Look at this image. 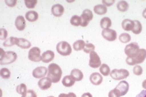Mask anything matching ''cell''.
Masks as SVG:
<instances>
[{
	"mask_svg": "<svg viewBox=\"0 0 146 97\" xmlns=\"http://www.w3.org/2000/svg\"><path fill=\"white\" fill-rule=\"evenodd\" d=\"M47 77L52 80L53 83H58L61 79L62 71L59 65L56 63H51L48 66Z\"/></svg>",
	"mask_w": 146,
	"mask_h": 97,
	"instance_id": "obj_1",
	"label": "cell"
},
{
	"mask_svg": "<svg viewBox=\"0 0 146 97\" xmlns=\"http://www.w3.org/2000/svg\"><path fill=\"white\" fill-rule=\"evenodd\" d=\"M146 58V50L144 49H140L139 51L133 57H127L126 59V63L129 65H135L141 63L145 61Z\"/></svg>",
	"mask_w": 146,
	"mask_h": 97,
	"instance_id": "obj_2",
	"label": "cell"
},
{
	"mask_svg": "<svg viewBox=\"0 0 146 97\" xmlns=\"http://www.w3.org/2000/svg\"><path fill=\"white\" fill-rule=\"evenodd\" d=\"M56 50L61 55L68 56L72 53V48L70 45L66 41H61L57 44Z\"/></svg>",
	"mask_w": 146,
	"mask_h": 97,
	"instance_id": "obj_3",
	"label": "cell"
},
{
	"mask_svg": "<svg viewBox=\"0 0 146 97\" xmlns=\"http://www.w3.org/2000/svg\"><path fill=\"white\" fill-rule=\"evenodd\" d=\"M129 76V71L125 69H114L110 72V76L114 80H121L126 79Z\"/></svg>",
	"mask_w": 146,
	"mask_h": 97,
	"instance_id": "obj_4",
	"label": "cell"
},
{
	"mask_svg": "<svg viewBox=\"0 0 146 97\" xmlns=\"http://www.w3.org/2000/svg\"><path fill=\"white\" fill-rule=\"evenodd\" d=\"M17 59V54L13 51H7L5 53L4 55L1 57L0 64L1 65H8V64L14 63Z\"/></svg>",
	"mask_w": 146,
	"mask_h": 97,
	"instance_id": "obj_5",
	"label": "cell"
},
{
	"mask_svg": "<svg viewBox=\"0 0 146 97\" xmlns=\"http://www.w3.org/2000/svg\"><path fill=\"white\" fill-rule=\"evenodd\" d=\"M93 18H94V14L89 9H86L82 13L81 18V26L83 27L87 26L89 24V22L92 20Z\"/></svg>",
	"mask_w": 146,
	"mask_h": 97,
	"instance_id": "obj_6",
	"label": "cell"
},
{
	"mask_svg": "<svg viewBox=\"0 0 146 97\" xmlns=\"http://www.w3.org/2000/svg\"><path fill=\"white\" fill-rule=\"evenodd\" d=\"M29 59L34 62H39L41 61V50L38 47H33L29 52Z\"/></svg>",
	"mask_w": 146,
	"mask_h": 97,
	"instance_id": "obj_7",
	"label": "cell"
},
{
	"mask_svg": "<svg viewBox=\"0 0 146 97\" xmlns=\"http://www.w3.org/2000/svg\"><path fill=\"white\" fill-rule=\"evenodd\" d=\"M89 65L92 68H98L102 65L100 57L95 51L90 53V59H89Z\"/></svg>",
	"mask_w": 146,
	"mask_h": 97,
	"instance_id": "obj_8",
	"label": "cell"
},
{
	"mask_svg": "<svg viewBox=\"0 0 146 97\" xmlns=\"http://www.w3.org/2000/svg\"><path fill=\"white\" fill-rule=\"evenodd\" d=\"M139 46L137 43H131L125 47V53L128 57H133L139 51Z\"/></svg>",
	"mask_w": 146,
	"mask_h": 97,
	"instance_id": "obj_9",
	"label": "cell"
},
{
	"mask_svg": "<svg viewBox=\"0 0 146 97\" xmlns=\"http://www.w3.org/2000/svg\"><path fill=\"white\" fill-rule=\"evenodd\" d=\"M102 35L103 38L108 41H114L117 38V33L116 31L110 28L102 30Z\"/></svg>",
	"mask_w": 146,
	"mask_h": 97,
	"instance_id": "obj_10",
	"label": "cell"
},
{
	"mask_svg": "<svg viewBox=\"0 0 146 97\" xmlns=\"http://www.w3.org/2000/svg\"><path fill=\"white\" fill-rule=\"evenodd\" d=\"M48 72V69L45 67H38L33 71V76L35 78H44Z\"/></svg>",
	"mask_w": 146,
	"mask_h": 97,
	"instance_id": "obj_11",
	"label": "cell"
},
{
	"mask_svg": "<svg viewBox=\"0 0 146 97\" xmlns=\"http://www.w3.org/2000/svg\"><path fill=\"white\" fill-rule=\"evenodd\" d=\"M52 80L48 77H44L38 82V86L41 90H45L49 89L52 86Z\"/></svg>",
	"mask_w": 146,
	"mask_h": 97,
	"instance_id": "obj_12",
	"label": "cell"
},
{
	"mask_svg": "<svg viewBox=\"0 0 146 97\" xmlns=\"http://www.w3.org/2000/svg\"><path fill=\"white\" fill-rule=\"evenodd\" d=\"M116 88L119 90V92L121 94V96L125 95L128 92L129 90V84L127 81H121L119 82V84L116 86Z\"/></svg>",
	"mask_w": 146,
	"mask_h": 97,
	"instance_id": "obj_13",
	"label": "cell"
},
{
	"mask_svg": "<svg viewBox=\"0 0 146 97\" xmlns=\"http://www.w3.org/2000/svg\"><path fill=\"white\" fill-rule=\"evenodd\" d=\"M64 12V8L61 4H55L52 7V13L56 17H60Z\"/></svg>",
	"mask_w": 146,
	"mask_h": 97,
	"instance_id": "obj_14",
	"label": "cell"
},
{
	"mask_svg": "<svg viewBox=\"0 0 146 97\" xmlns=\"http://www.w3.org/2000/svg\"><path fill=\"white\" fill-rule=\"evenodd\" d=\"M90 82L95 86L101 84L103 82V77L99 73H93L90 76Z\"/></svg>",
	"mask_w": 146,
	"mask_h": 97,
	"instance_id": "obj_15",
	"label": "cell"
},
{
	"mask_svg": "<svg viewBox=\"0 0 146 97\" xmlns=\"http://www.w3.org/2000/svg\"><path fill=\"white\" fill-rule=\"evenodd\" d=\"M15 26L18 30L23 31L26 27V22L25 18L22 16H18L15 20Z\"/></svg>",
	"mask_w": 146,
	"mask_h": 97,
	"instance_id": "obj_16",
	"label": "cell"
},
{
	"mask_svg": "<svg viewBox=\"0 0 146 97\" xmlns=\"http://www.w3.org/2000/svg\"><path fill=\"white\" fill-rule=\"evenodd\" d=\"M55 57V53L52 51H47L41 55V61L44 63H49L52 61Z\"/></svg>",
	"mask_w": 146,
	"mask_h": 97,
	"instance_id": "obj_17",
	"label": "cell"
},
{
	"mask_svg": "<svg viewBox=\"0 0 146 97\" xmlns=\"http://www.w3.org/2000/svg\"><path fill=\"white\" fill-rule=\"evenodd\" d=\"M16 45L18 47H19L21 49H29L31 47V43L29 42L28 40L25 39L23 38H18L17 42H16Z\"/></svg>",
	"mask_w": 146,
	"mask_h": 97,
	"instance_id": "obj_18",
	"label": "cell"
},
{
	"mask_svg": "<svg viewBox=\"0 0 146 97\" xmlns=\"http://www.w3.org/2000/svg\"><path fill=\"white\" fill-rule=\"evenodd\" d=\"M25 18L29 22H33L37 20L39 15H38V13L35 11H29L25 14Z\"/></svg>",
	"mask_w": 146,
	"mask_h": 97,
	"instance_id": "obj_19",
	"label": "cell"
},
{
	"mask_svg": "<svg viewBox=\"0 0 146 97\" xmlns=\"http://www.w3.org/2000/svg\"><path fill=\"white\" fill-rule=\"evenodd\" d=\"M71 76L74 78V80L76 82L81 81L83 78V74L81 70L78 69H74L71 71Z\"/></svg>",
	"mask_w": 146,
	"mask_h": 97,
	"instance_id": "obj_20",
	"label": "cell"
},
{
	"mask_svg": "<svg viewBox=\"0 0 146 97\" xmlns=\"http://www.w3.org/2000/svg\"><path fill=\"white\" fill-rule=\"evenodd\" d=\"M122 27L126 31L132 30L134 27V21L130 19L124 20L122 22Z\"/></svg>",
	"mask_w": 146,
	"mask_h": 97,
	"instance_id": "obj_21",
	"label": "cell"
},
{
	"mask_svg": "<svg viewBox=\"0 0 146 97\" xmlns=\"http://www.w3.org/2000/svg\"><path fill=\"white\" fill-rule=\"evenodd\" d=\"M62 84L66 87H71L75 83V80L71 76H66L62 79Z\"/></svg>",
	"mask_w": 146,
	"mask_h": 97,
	"instance_id": "obj_22",
	"label": "cell"
},
{
	"mask_svg": "<svg viewBox=\"0 0 146 97\" xmlns=\"http://www.w3.org/2000/svg\"><path fill=\"white\" fill-rule=\"evenodd\" d=\"M94 12L98 15H104L107 13V7L104 5H97L94 8Z\"/></svg>",
	"mask_w": 146,
	"mask_h": 97,
	"instance_id": "obj_23",
	"label": "cell"
},
{
	"mask_svg": "<svg viewBox=\"0 0 146 97\" xmlns=\"http://www.w3.org/2000/svg\"><path fill=\"white\" fill-rule=\"evenodd\" d=\"M111 26H112V21L108 17L103 18L100 21V26L104 30L110 28Z\"/></svg>",
	"mask_w": 146,
	"mask_h": 97,
	"instance_id": "obj_24",
	"label": "cell"
},
{
	"mask_svg": "<svg viewBox=\"0 0 146 97\" xmlns=\"http://www.w3.org/2000/svg\"><path fill=\"white\" fill-rule=\"evenodd\" d=\"M117 9L122 12H127L128 9H129V4H128V3L126 1L122 0V1H120L118 2Z\"/></svg>",
	"mask_w": 146,
	"mask_h": 97,
	"instance_id": "obj_25",
	"label": "cell"
},
{
	"mask_svg": "<svg viewBox=\"0 0 146 97\" xmlns=\"http://www.w3.org/2000/svg\"><path fill=\"white\" fill-rule=\"evenodd\" d=\"M85 46V43L83 40H78L73 43V49L75 51H81L83 50L84 47Z\"/></svg>",
	"mask_w": 146,
	"mask_h": 97,
	"instance_id": "obj_26",
	"label": "cell"
},
{
	"mask_svg": "<svg viewBox=\"0 0 146 97\" xmlns=\"http://www.w3.org/2000/svg\"><path fill=\"white\" fill-rule=\"evenodd\" d=\"M18 38L14 37V36H11V37L7 38L3 43V45L4 47H12L13 45H16V42H17Z\"/></svg>",
	"mask_w": 146,
	"mask_h": 97,
	"instance_id": "obj_27",
	"label": "cell"
},
{
	"mask_svg": "<svg viewBox=\"0 0 146 97\" xmlns=\"http://www.w3.org/2000/svg\"><path fill=\"white\" fill-rule=\"evenodd\" d=\"M133 32L135 34H139L142 31V25L139 20H134V27L133 28Z\"/></svg>",
	"mask_w": 146,
	"mask_h": 97,
	"instance_id": "obj_28",
	"label": "cell"
},
{
	"mask_svg": "<svg viewBox=\"0 0 146 97\" xmlns=\"http://www.w3.org/2000/svg\"><path fill=\"white\" fill-rule=\"evenodd\" d=\"M100 72L103 76H108L110 74V67L107 64L104 63L100 66Z\"/></svg>",
	"mask_w": 146,
	"mask_h": 97,
	"instance_id": "obj_29",
	"label": "cell"
},
{
	"mask_svg": "<svg viewBox=\"0 0 146 97\" xmlns=\"http://www.w3.org/2000/svg\"><path fill=\"white\" fill-rule=\"evenodd\" d=\"M70 24L74 26H78L81 24V16L74 15L70 18Z\"/></svg>",
	"mask_w": 146,
	"mask_h": 97,
	"instance_id": "obj_30",
	"label": "cell"
},
{
	"mask_svg": "<svg viewBox=\"0 0 146 97\" xmlns=\"http://www.w3.org/2000/svg\"><path fill=\"white\" fill-rule=\"evenodd\" d=\"M131 37L130 34L128 33H122L119 36V41L123 43H127L130 42Z\"/></svg>",
	"mask_w": 146,
	"mask_h": 97,
	"instance_id": "obj_31",
	"label": "cell"
},
{
	"mask_svg": "<svg viewBox=\"0 0 146 97\" xmlns=\"http://www.w3.org/2000/svg\"><path fill=\"white\" fill-rule=\"evenodd\" d=\"M0 76L3 79H8L10 78L11 73L8 68H2L0 70Z\"/></svg>",
	"mask_w": 146,
	"mask_h": 97,
	"instance_id": "obj_32",
	"label": "cell"
},
{
	"mask_svg": "<svg viewBox=\"0 0 146 97\" xmlns=\"http://www.w3.org/2000/svg\"><path fill=\"white\" fill-rule=\"evenodd\" d=\"M16 92H17L19 94L24 95L26 94L27 92V86L25 84H21L20 85H18V86H16Z\"/></svg>",
	"mask_w": 146,
	"mask_h": 97,
	"instance_id": "obj_33",
	"label": "cell"
},
{
	"mask_svg": "<svg viewBox=\"0 0 146 97\" xmlns=\"http://www.w3.org/2000/svg\"><path fill=\"white\" fill-rule=\"evenodd\" d=\"M95 48H96L95 45H93L92 43H87L85 44V46L84 47L83 51L86 53H90L92 51H94Z\"/></svg>",
	"mask_w": 146,
	"mask_h": 97,
	"instance_id": "obj_34",
	"label": "cell"
},
{
	"mask_svg": "<svg viewBox=\"0 0 146 97\" xmlns=\"http://www.w3.org/2000/svg\"><path fill=\"white\" fill-rule=\"evenodd\" d=\"M25 3L29 9H33L35 7L36 4L37 3V1L36 0H26Z\"/></svg>",
	"mask_w": 146,
	"mask_h": 97,
	"instance_id": "obj_35",
	"label": "cell"
},
{
	"mask_svg": "<svg viewBox=\"0 0 146 97\" xmlns=\"http://www.w3.org/2000/svg\"><path fill=\"white\" fill-rule=\"evenodd\" d=\"M121 96V94L119 92V90H118L117 89L115 88L114 89L110 91L108 93V97H120Z\"/></svg>",
	"mask_w": 146,
	"mask_h": 97,
	"instance_id": "obj_36",
	"label": "cell"
},
{
	"mask_svg": "<svg viewBox=\"0 0 146 97\" xmlns=\"http://www.w3.org/2000/svg\"><path fill=\"white\" fill-rule=\"evenodd\" d=\"M133 74L136 76H141L143 74V69L140 65H137L133 68Z\"/></svg>",
	"mask_w": 146,
	"mask_h": 97,
	"instance_id": "obj_37",
	"label": "cell"
},
{
	"mask_svg": "<svg viewBox=\"0 0 146 97\" xmlns=\"http://www.w3.org/2000/svg\"><path fill=\"white\" fill-rule=\"evenodd\" d=\"M22 97H37L36 92L33 90H27L26 94L22 96Z\"/></svg>",
	"mask_w": 146,
	"mask_h": 97,
	"instance_id": "obj_38",
	"label": "cell"
},
{
	"mask_svg": "<svg viewBox=\"0 0 146 97\" xmlns=\"http://www.w3.org/2000/svg\"><path fill=\"white\" fill-rule=\"evenodd\" d=\"M8 36V32L4 28L0 29V39L5 40Z\"/></svg>",
	"mask_w": 146,
	"mask_h": 97,
	"instance_id": "obj_39",
	"label": "cell"
},
{
	"mask_svg": "<svg viewBox=\"0 0 146 97\" xmlns=\"http://www.w3.org/2000/svg\"><path fill=\"white\" fill-rule=\"evenodd\" d=\"M115 2V0H103L102 1V3H103V5H106V6H111L114 4Z\"/></svg>",
	"mask_w": 146,
	"mask_h": 97,
	"instance_id": "obj_40",
	"label": "cell"
},
{
	"mask_svg": "<svg viewBox=\"0 0 146 97\" xmlns=\"http://www.w3.org/2000/svg\"><path fill=\"white\" fill-rule=\"evenodd\" d=\"M5 2L9 7H14L16 4V1L15 0H5Z\"/></svg>",
	"mask_w": 146,
	"mask_h": 97,
	"instance_id": "obj_41",
	"label": "cell"
},
{
	"mask_svg": "<svg viewBox=\"0 0 146 97\" xmlns=\"http://www.w3.org/2000/svg\"><path fill=\"white\" fill-rule=\"evenodd\" d=\"M58 97H76V94L73 92H69L68 94H64V93H62L59 95Z\"/></svg>",
	"mask_w": 146,
	"mask_h": 97,
	"instance_id": "obj_42",
	"label": "cell"
},
{
	"mask_svg": "<svg viewBox=\"0 0 146 97\" xmlns=\"http://www.w3.org/2000/svg\"><path fill=\"white\" fill-rule=\"evenodd\" d=\"M136 97H146V90H142L139 94L137 95Z\"/></svg>",
	"mask_w": 146,
	"mask_h": 97,
	"instance_id": "obj_43",
	"label": "cell"
},
{
	"mask_svg": "<svg viewBox=\"0 0 146 97\" xmlns=\"http://www.w3.org/2000/svg\"><path fill=\"white\" fill-rule=\"evenodd\" d=\"M81 97H93V96L91 93L87 92V93H84V94L82 95Z\"/></svg>",
	"mask_w": 146,
	"mask_h": 97,
	"instance_id": "obj_44",
	"label": "cell"
},
{
	"mask_svg": "<svg viewBox=\"0 0 146 97\" xmlns=\"http://www.w3.org/2000/svg\"><path fill=\"white\" fill-rule=\"evenodd\" d=\"M142 86H143L144 89L146 90V80H144V81L143 82V83H142Z\"/></svg>",
	"mask_w": 146,
	"mask_h": 97,
	"instance_id": "obj_45",
	"label": "cell"
},
{
	"mask_svg": "<svg viewBox=\"0 0 146 97\" xmlns=\"http://www.w3.org/2000/svg\"><path fill=\"white\" fill-rule=\"evenodd\" d=\"M142 16H143V17L144 18H145V19H146V8L145 9V10H143V14H142Z\"/></svg>",
	"mask_w": 146,
	"mask_h": 97,
	"instance_id": "obj_46",
	"label": "cell"
},
{
	"mask_svg": "<svg viewBox=\"0 0 146 97\" xmlns=\"http://www.w3.org/2000/svg\"><path fill=\"white\" fill-rule=\"evenodd\" d=\"M48 97H54V96H48Z\"/></svg>",
	"mask_w": 146,
	"mask_h": 97,
	"instance_id": "obj_47",
	"label": "cell"
}]
</instances>
